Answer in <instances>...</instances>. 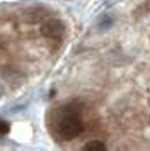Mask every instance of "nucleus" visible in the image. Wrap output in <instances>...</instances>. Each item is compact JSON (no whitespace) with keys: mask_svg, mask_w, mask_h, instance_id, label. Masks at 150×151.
<instances>
[{"mask_svg":"<svg viewBox=\"0 0 150 151\" xmlns=\"http://www.w3.org/2000/svg\"><path fill=\"white\" fill-rule=\"evenodd\" d=\"M43 34L46 37H51V39H60L61 36L65 34V24L60 21V19H50L43 24Z\"/></svg>","mask_w":150,"mask_h":151,"instance_id":"f03ea898","label":"nucleus"},{"mask_svg":"<svg viewBox=\"0 0 150 151\" xmlns=\"http://www.w3.org/2000/svg\"><path fill=\"white\" fill-rule=\"evenodd\" d=\"M84 129V122L79 114V109L74 104L65 105L61 109L55 110L53 119V132L63 141H70L77 137Z\"/></svg>","mask_w":150,"mask_h":151,"instance_id":"f257e3e1","label":"nucleus"},{"mask_svg":"<svg viewBox=\"0 0 150 151\" xmlns=\"http://www.w3.org/2000/svg\"><path fill=\"white\" fill-rule=\"evenodd\" d=\"M2 93H4V90H2V87H0V95H2Z\"/></svg>","mask_w":150,"mask_h":151,"instance_id":"39448f33","label":"nucleus"},{"mask_svg":"<svg viewBox=\"0 0 150 151\" xmlns=\"http://www.w3.org/2000/svg\"><path fill=\"white\" fill-rule=\"evenodd\" d=\"M84 150H87V151H102V150H106V144L101 143V141H90V143H87L85 146H84Z\"/></svg>","mask_w":150,"mask_h":151,"instance_id":"7ed1b4c3","label":"nucleus"},{"mask_svg":"<svg viewBox=\"0 0 150 151\" xmlns=\"http://www.w3.org/2000/svg\"><path fill=\"white\" fill-rule=\"evenodd\" d=\"M9 132H10V124L4 119H0V136H7Z\"/></svg>","mask_w":150,"mask_h":151,"instance_id":"20e7f679","label":"nucleus"}]
</instances>
